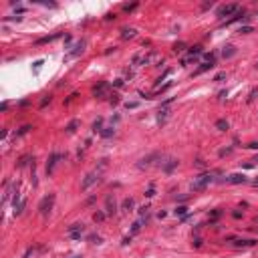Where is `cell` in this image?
<instances>
[{"mask_svg": "<svg viewBox=\"0 0 258 258\" xmlns=\"http://www.w3.org/2000/svg\"><path fill=\"white\" fill-rule=\"evenodd\" d=\"M216 174H220V171H208V174L198 176L196 180H194V183H192V190L200 192V190H204V188H208V186L214 182V176H216Z\"/></svg>", "mask_w": 258, "mask_h": 258, "instance_id": "cell-1", "label": "cell"}, {"mask_svg": "<svg viewBox=\"0 0 258 258\" xmlns=\"http://www.w3.org/2000/svg\"><path fill=\"white\" fill-rule=\"evenodd\" d=\"M53 204H54V194H51V196H47V198H42V202L38 204V210H41L42 216H47L48 212H51Z\"/></svg>", "mask_w": 258, "mask_h": 258, "instance_id": "cell-2", "label": "cell"}, {"mask_svg": "<svg viewBox=\"0 0 258 258\" xmlns=\"http://www.w3.org/2000/svg\"><path fill=\"white\" fill-rule=\"evenodd\" d=\"M85 45H87V42H85V41H79V42H77V45H75V47H71V48H73V51H69V53H67V57H65V59H67V61H69V59H75V57H79V54H83V51H85Z\"/></svg>", "mask_w": 258, "mask_h": 258, "instance_id": "cell-3", "label": "cell"}, {"mask_svg": "<svg viewBox=\"0 0 258 258\" xmlns=\"http://www.w3.org/2000/svg\"><path fill=\"white\" fill-rule=\"evenodd\" d=\"M151 57L153 54H145V53H137L135 57H133V67H141V65H149V61H151Z\"/></svg>", "mask_w": 258, "mask_h": 258, "instance_id": "cell-4", "label": "cell"}, {"mask_svg": "<svg viewBox=\"0 0 258 258\" xmlns=\"http://www.w3.org/2000/svg\"><path fill=\"white\" fill-rule=\"evenodd\" d=\"M240 12V6L238 4H226L218 10V16H230V14H238Z\"/></svg>", "mask_w": 258, "mask_h": 258, "instance_id": "cell-5", "label": "cell"}, {"mask_svg": "<svg viewBox=\"0 0 258 258\" xmlns=\"http://www.w3.org/2000/svg\"><path fill=\"white\" fill-rule=\"evenodd\" d=\"M97 180H99V174H97V171L89 174V176L85 177V180H83V183H81V190H83V192H85V190H89V188H91V186H93V183H95Z\"/></svg>", "mask_w": 258, "mask_h": 258, "instance_id": "cell-6", "label": "cell"}, {"mask_svg": "<svg viewBox=\"0 0 258 258\" xmlns=\"http://www.w3.org/2000/svg\"><path fill=\"white\" fill-rule=\"evenodd\" d=\"M107 91H109V83H99L97 87H93V95L103 99V97L107 95Z\"/></svg>", "mask_w": 258, "mask_h": 258, "instance_id": "cell-7", "label": "cell"}, {"mask_svg": "<svg viewBox=\"0 0 258 258\" xmlns=\"http://www.w3.org/2000/svg\"><path fill=\"white\" fill-rule=\"evenodd\" d=\"M117 206H115V198L113 196H107V200H105V214L107 216H111V214H115Z\"/></svg>", "mask_w": 258, "mask_h": 258, "instance_id": "cell-8", "label": "cell"}, {"mask_svg": "<svg viewBox=\"0 0 258 258\" xmlns=\"http://www.w3.org/2000/svg\"><path fill=\"white\" fill-rule=\"evenodd\" d=\"M59 159H63V155H61V153H53V155L48 157V163H47V174H53L54 165L59 163Z\"/></svg>", "mask_w": 258, "mask_h": 258, "instance_id": "cell-9", "label": "cell"}, {"mask_svg": "<svg viewBox=\"0 0 258 258\" xmlns=\"http://www.w3.org/2000/svg\"><path fill=\"white\" fill-rule=\"evenodd\" d=\"M224 182H228V183H246V177H244V174H232V176L226 177Z\"/></svg>", "mask_w": 258, "mask_h": 258, "instance_id": "cell-10", "label": "cell"}, {"mask_svg": "<svg viewBox=\"0 0 258 258\" xmlns=\"http://www.w3.org/2000/svg\"><path fill=\"white\" fill-rule=\"evenodd\" d=\"M254 244H256V240H252V238H248V240H242V238H240V240L234 242L236 248H250V246H254Z\"/></svg>", "mask_w": 258, "mask_h": 258, "instance_id": "cell-11", "label": "cell"}, {"mask_svg": "<svg viewBox=\"0 0 258 258\" xmlns=\"http://www.w3.org/2000/svg\"><path fill=\"white\" fill-rule=\"evenodd\" d=\"M123 212H133V208H135V202H133V198H125L121 204Z\"/></svg>", "mask_w": 258, "mask_h": 258, "instance_id": "cell-12", "label": "cell"}, {"mask_svg": "<svg viewBox=\"0 0 258 258\" xmlns=\"http://www.w3.org/2000/svg\"><path fill=\"white\" fill-rule=\"evenodd\" d=\"M61 36V32H54V34H51V36H42V38H38L36 41V45H47V42H53V41H57Z\"/></svg>", "mask_w": 258, "mask_h": 258, "instance_id": "cell-13", "label": "cell"}, {"mask_svg": "<svg viewBox=\"0 0 258 258\" xmlns=\"http://www.w3.org/2000/svg\"><path fill=\"white\" fill-rule=\"evenodd\" d=\"M155 157H157V153H151V155L143 157V159H141L139 163H137V165H139V167H149V165H151V161H153Z\"/></svg>", "mask_w": 258, "mask_h": 258, "instance_id": "cell-14", "label": "cell"}, {"mask_svg": "<svg viewBox=\"0 0 258 258\" xmlns=\"http://www.w3.org/2000/svg\"><path fill=\"white\" fill-rule=\"evenodd\" d=\"M135 34H137L135 28H123V30H121V38H123V41H127V38H133Z\"/></svg>", "mask_w": 258, "mask_h": 258, "instance_id": "cell-15", "label": "cell"}, {"mask_svg": "<svg viewBox=\"0 0 258 258\" xmlns=\"http://www.w3.org/2000/svg\"><path fill=\"white\" fill-rule=\"evenodd\" d=\"M177 159H167V163H165V165H163V171H165V174H171V171H174V167H177Z\"/></svg>", "mask_w": 258, "mask_h": 258, "instance_id": "cell-16", "label": "cell"}, {"mask_svg": "<svg viewBox=\"0 0 258 258\" xmlns=\"http://www.w3.org/2000/svg\"><path fill=\"white\" fill-rule=\"evenodd\" d=\"M24 206H26V200H18V202H14V214H16V216H20L22 210H24Z\"/></svg>", "mask_w": 258, "mask_h": 258, "instance_id": "cell-17", "label": "cell"}, {"mask_svg": "<svg viewBox=\"0 0 258 258\" xmlns=\"http://www.w3.org/2000/svg\"><path fill=\"white\" fill-rule=\"evenodd\" d=\"M234 54H236V48L234 47H224V51H222V57H224V59H230Z\"/></svg>", "mask_w": 258, "mask_h": 258, "instance_id": "cell-18", "label": "cell"}, {"mask_svg": "<svg viewBox=\"0 0 258 258\" xmlns=\"http://www.w3.org/2000/svg\"><path fill=\"white\" fill-rule=\"evenodd\" d=\"M212 67H214V63H208V61H206V63H202V67L198 69L194 75H202V73H206V71H208V69H212Z\"/></svg>", "mask_w": 258, "mask_h": 258, "instance_id": "cell-19", "label": "cell"}, {"mask_svg": "<svg viewBox=\"0 0 258 258\" xmlns=\"http://www.w3.org/2000/svg\"><path fill=\"white\" fill-rule=\"evenodd\" d=\"M216 127L220 129V131H226L230 125H228V121H226V119H218V121H216Z\"/></svg>", "mask_w": 258, "mask_h": 258, "instance_id": "cell-20", "label": "cell"}, {"mask_svg": "<svg viewBox=\"0 0 258 258\" xmlns=\"http://www.w3.org/2000/svg\"><path fill=\"white\" fill-rule=\"evenodd\" d=\"M83 228H85V226L79 224V222H77V224H71L69 226V234H73V232H83Z\"/></svg>", "mask_w": 258, "mask_h": 258, "instance_id": "cell-21", "label": "cell"}, {"mask_svg": "<svg viewBox=\"0 0 258 258\" xmlns=\"http://www.w3.org/2000/svg\"><path fill=\"white\" fill-rule=\"evenodd\" d=\"M167 115H170V111H167V109H159V115H157V121H159V123H163L165 119H167Z\"/></svg>", "mask_w": 258, "mask_h": 258, "instance_id": "cell-22", "label": "cell"}, {"mask_svg": "<svg viewBox=\"0 0 258 258\" xmlns=\"http://www.w3.org/2000/svg\"><path fill=\"white\" fill-rule=\"evenodd\" d=\"M77 127H79V121H77V119H73V121L67 125V131H69V133H75Z\"/></svg>", "mask_w": 258, "mask_h": 258, "instance_id": "cell-23", "label": "cell"}, {"mask_svg": "<svg viewBox=\"0 0 258 258\" xmlns=\"http://www.w3.org/2000/svg\"><path fill=\"white\" fill-rule=\"evenodd\" d=\"M186 51V42H176L174 45V53H183Z\"/></svg>", "mask_w": 258, "mask_h": 258, "instance_id": "cell-24", "label": "cell"}, {"mask_svg": "<svg viewBox=\"0 0 258 258\" xmlns=\"http://www.w3.org/2000/svg\"><path fill=\"white\" fill-rule=\"evenodd\" d=\"M105 216H107L105 212H95V214H93V220H95V222H103Z\"/></svg>", "mask_w": 258, "mask_h": 258, "instance_id": "cell-25", "label": "cell"}, {"mask_svg": "<svg viewBox=\"0 0 258 258\" xmlns=\"http://www.w3.org/2000/svg\"><path fill=\"white\" fill-rule=\"evenodd\" d=\"M93 131H99V133L103 131V119H97V121L93 123Z\"/></svg>", "mask_w": 258, "mask_h": 258, "instance_id": "cell-26", "label": "cell"}, {"mask_svg": "<svg viewBox=\"0 0 258 258\" xmlns=\"http://www.w3.org/2000/svg\"><path fill=\"white\" fill-rule=\"evenodd\" d=\"M113 133H115V129H113V127H105V129L101 131V135H103V137H111Z\"/></svg>", "mask_w": 258, "mask_h": 258, "instance_id": "cell-27", "label": "cell"}, {"mask_svg": "<svg viewBox=\"0 0 258 258\" xmlns=\"http://www.w3.org/2000/svg\"><path fill=\"white\" fill-rule=\"evenodd\" d=\"M220 216H222V212H220V210H214V212L210 214V222H216Z\"/></svg>", "mask_w": 258, "mask_h": 258, "instance_id": "cell-28", "label": "cell"}, {"mask_svg": "<svg viewBox=\"0 0 258 258\" xmlns=\"http://www.w3.org/2000/svg\"><path fill=\"white\" fill-rule=\"evenodd\" d=\"M186 212H188V208H186V206H180V208H176V216H186Z\"/></svg>", "mask_w": 258, "mask_h": 258, "instance_id": "cell-29", "label": "cell"}, {"mask_svg": "<svg viewBox=\"0 0 258 258\" xmlns=\"http://www.w3.org/2000/svg\"><path fill=\"white\" fill-rule=\"evenodd\" d=\"M141 222H143V220H137L135 224H133V228H131V232H133V234H137V232L141 230Z\"/></svg>", "mask_w": 258, "mask_h": 258, "instance_id": "cell-30", "label": "cell"}, {"mask_svg": "<svg viewBox=\"0 0 258 258\" xmlns=\"http://www.w3.org/2000/svg\"><path fill=\"white\" fill-rule=\"evenodd\" d=\"M30 129H32V127H30V125H24V127H22L20 131L16 133V135H18V137H20V135H26V133H28V131H30Z\"/></svg>", "mask_w": 258, "mask_h": 258, "instance_id": "cell-31", "label": "cell"}, {"mask_svg": "<svg viewBox=\"0 0 258 258\" xmlns=\"http://www.w3.org/2000/svg\"><path fill=\"white\" fill-rule=\"evenodd\" d=\"M256 97H258V89H252V91H250V95H248V101H254Z\"/></svg>", "mask_w": 258, "mask_h": 258, "instance_id": "cell-32", "label": "cell"}, {"mask_svg": "<svg viewBox=\"0 0 258 258\" xmlns=\"http://www.w3.org/2000/svg\"><path fill=\"white\" fill-rule=\"evenodd\" d=\"M137 107H139V103H135V101H131V103L127 101L125 103V109H137Z\"/></svg>", "mask_w": 258, "mask_h": 258, "instance_id": "cell-33", "label": "cell"}, {"mask_svg": "<svg viewBox=\"0 0 258 258\" xmlns=\"http://www.w3.org/2000/svg\"><path fill=\"white\" fill-rule=\"evenodd\" d=\"M28 159H30V157H28V155H24V157H22V159H20V161H18V167H24V165H26V161H28Z\"/></svg>", "mask_w": 258, "mask_h": 258, "instance_id": "cell-34", "label": "cell"}, {"mask_svg": "<svg viewBox=\"0 0 258 258\" xmlns=\"http://www.w3.org/2000/svg\"><path fill=\"white\" fill-rule=\"evenodd\" d=\"M145 196H147V198H153V196H155V190H153V186H149V190L145 192Z\"/></svg>", "mask_w": 258, "mask_h": 258, "instance_id": "cell-35", "label": "cell"}, {"mask_svg": "<svg viewBox=\"0 0 258 258\" xmlns=\"http://www.w3.org/2000/svg\"><path fill=\"white\" fill-rule=\"evenodd\" d=\"M240 32H242V34H248V32H252V26H240Z\"/></svg>", "mask_w": 258, "mask_h": 258, "instance_id": "cell-36", "label": "cell"}, {"mask_svg": "<svg viewBox=\"0 0 258 258\" xmlns=\"http://www.w3.org/2000/svg\"><path fill=\"white\" fill-rule=\"evenodd\" d=\"M48 103H51V97H45V99L41 101V109H42V107H47Z\"/></svg>", "mask_w": 258, "mask_h": 258, "instance_id": "cell-37", "label": "cell"}, {"mask_svg": "<svg viewBox=\"0 0 258 258\" xmlns=\"http://www.w3.org/2000/svg\"><path fill=\"white\" fill-rule=\"evenodd\" d=\"M147 212H149V206H143L141 210H139V214H141V216H147Z\"/></svg>", "mask_w": 258, "mask_h": 258, "instance_id": "cell-38", "label": "cell"}, {"mask_svg": "<svg viewBox=\"0 0 258 258\" xmlns=\"http://www.w3.org/2000/svg\"><path fill=\"white\" fill-rule=\"evenodd\" d=\"M246 147H248V149H258V141H252V143H248Z\"/></svg>", "mask_w": 258, "mask_h": 258, "instance_id": "cell-39", "label": "cell"}, {"mask_svg": "<svg viewBox=\"0 0 258 258\" xmlns=\"http://www.w3.org/2000/svg\"><path fill=\"white\" fill-rule=\"evenodd\" d=\"M135 6H137V4H125V6H123V10H125V12H129V10H133Z\"/></svg>", "mask_w": 258, "mask_h": 258, "instance_id": "cell-40", "label": "cell"}, {"mask_svg": "<svg viewBox=\"0 0 258 258\" xmlns=\"http://www.w3.org/2000/svg\"><path fill=\"white\" fill-rule=\"evenodd\" d=\"M226 77V73H218L216 77H214V81H222V79H224Z\"/></svg>", "mask_w": 258, "mask_h": 258, "instance_id": "cell-41", "label": "cell"}, {"mask_svg": "<svg viewBox=\"0 0 258 258\" xmlns=\"http://www.w3.org/2000/svg\"><path fill=\"white\" fill-rule=\"evenodd\" d=\"M230 151H232V147H226V149H222V151H220V155L224 157V155H228V153H230Z\"/></svg>", "mask_w": 258, "mask_h": 258, "instance_id": "cell-42", "label": "cell"}, {"mask_svg": "<svg viewBox=\"0 0 258 258\" xmlns=\"http://www.w3.org/2000/svg\"><path fill=\"white\" fill-rule=\"evenodd\" d=\"M232 218H236V220H240V218H242V212H232Z\"/></svg>", "mask_w": 258, "mask_h": 258, "instance_id": "cell-43", "label": "cell"}, {"mask_svg": "<svg viewBox=\"0 0 258 258\" xmlns=\"http://www.w3.org/2000/svg\"><path fill=\"white\" fill-rule=\"evenodd\" d=\"M71 238H73V240H79V238H81V232H73Z\"/></svg>", "mask_w": 258, "mask_h": 258, "instance_id": "cell-44", "label": "cell"}, {"mask_svg": "<svg viewBox=\"0 0 258 258\" xmlns=\"http://www.w3.org/2000/svg\"><path fill=\"white\" fill-rule=\"evenodd\" d=\"M194 246H196V248H200V246H202V240H200V238H196V240H194Z\"/></svg>", "mask_w": 258, "mask_h": 258, "instance_id": "cell-45", "label": "cell"}, {"mask_svg": "<svg viewBox=\"0 0 258 258\" xmlns=\"http://www.w3.org/2000/svg\"><path fill=\"white\" fill-rule=\"evenodd\" d=\"M41 67H42V61H36V63H34V69H36V71H38Z\"/></svg>", "mask_w": 258, "mask_h": 258, "instance_id": "cell-46", "label": "cell"}, {"mask_svg": "<svg viewBox=\"0 0 258 258\" xmlns=\"http://www.w3.org/2000/svg\"><path fill=\"white\" fill-rule=\"evenodd\" d=\"M115 87H123V79H117V81H115Z\"/></svg>", "mask_w": 258, "mask_h": 258, "instance_id": "cell-47", "label": "cell"}, {"mask_svg": "<svg viewBox=\"0 0 258 258\" xmlns=\"http://www.w3.org/2000/svg\"><path fill=\"white\" fill-rule=\"evenodd\" d=\"M252 186H254V188H258V177L254 180V182H252Z\"/></svg>", "mask_w": 258, "mask_h": 258, "instance_id": "cell-48", "label": "cell"}, {"mask_svg": "<svg viewBox=\"0 0 258 258\" xmlns=\"http://www.w3.org/2000/svg\"><path fill=\"white\" fill-rule=\"evenodd\" d=\"M252 163H258V155H254V157H252Z\"/></svg>", "mask_w": 258, "mask_h": 258, "instance_id": "cell-49", "label": "cell"}, {"mask_svg": "<svg viewBox=\"0 0 258 258\" xmlns=\"http://www.w3.org/2000/svg\"><path fill=\"white\" fill-rule=\"evenodd\" d=\"M73 258H81V256H73Z\"/></svg>", "mask_w": 258, "mask_h": 258, "instance_id": "cell-50", "label": "cell"}]
</instances>
